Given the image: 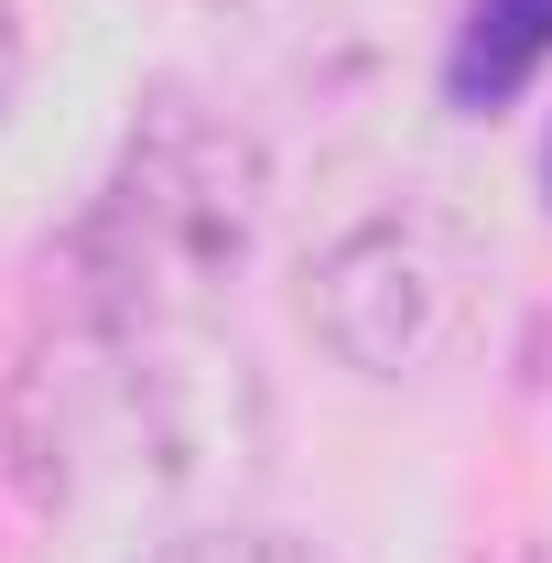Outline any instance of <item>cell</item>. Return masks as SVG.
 Returning a JSON list of instances; mask_svg holds the SVG:
<instances>
[{"label": "cell", "instance_id": "cell-3", "mask_svg": "<svg viewBox=\"0 0 552 563\" xmlns=\"http://www.w3.org/2000/svg\"><path fill=\"white\" fill-rule=\"evenodd\" d=\"M303 325L357 379H433L487 325V239L455 207H368L303 261Z\"/></svg>", "mask_w": 552, "mask_h": 563}, {"label": "cell", "instance_id": "cell-6", "mask_svg": "<svg viewBox=\"0 0 552 563\" xmlns=\"http://www.w3.org/2000/svg\"><path fill=\"white\" fill-rule=\"evenodd\" d=\"M22 76H33V33H22V0H0V131L22 109Z\"/></svg>", "mask_w": 552, "mask_h": 563}, {"label": "cell", "instance_id": "cell-2", "mask_svg": "<svg viewBox=\"0 0 552 563\" xmlns=\"http://www.w3.org/2000/svg\"><path fill=\"white\" fill-rule=\"evenodd\" d=\"M261 217H272V152L250 141V120H228L196 87H152L55 250V292L152 325H207L217 292L261 250Z\"/></svg>", "mask_w": 552, "mask_h": 563}, {"label": "cell", "instance_id": "cell-4", "mask_svg": "<svg viewBox=\"0 0 552 563\" xmlns=\"http://www.w3.org/2000/svg\"><path fill=\"white\" fill-rule=\"evenodd\" d=\"M542 66H552V0H466L455 55H444V98L455 109H509Z\"/></svg>", "mask_w": 552, "mask_h": 563}, {"label": "cell", "instance_id": "cell-5", "mask_svg": "<svg viewBox=\"0 0 552 563\" xmlns=\"http://www.w3.org/2000/svg\"><path fill=\"white\" fill-rule=\"evenodd\" d=\"M131 563H336V553L303 542V531H281V520H185V531L141 542Z\"/></svg>", "mask_w": 552, "mask_h": 563}, {"label": "cell", "instance_id": "cell-1", "mask_svg": "<svg viewBox=\"0 0 552 563\" xmlns=\"http://www.w3.org/2000/svg\"><path fill=\"white\" fill-rule=\"evenodd\" d=\"M261 390L250 357L217 347L207 325H152L109 303H44V347L22 368V466L33 498H76L87 477L120 488H217L250 466Z\"/></svg>", "mask_w": 552, "mask_h": 563}]
</instances>
